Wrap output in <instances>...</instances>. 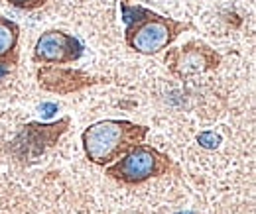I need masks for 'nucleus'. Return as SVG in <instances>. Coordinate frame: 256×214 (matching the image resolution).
Returning <instances> with one entry per match:
<instances>
[{
  "mask_svg": "<svg viewBox=\"0 0 256 214\" xmlns=\"http://www.w3.org/2000/svg\"><path fill=\"white\" fill-rule=\"evenodd\" d=\"M40 110L44 112V118H52V116L58 112V104H56V102H44V104L40 106Z\"/></svg>",
  "mask_w": 256,
  "mask_h": 214,
  "instance_id": "9b49d317",
  "label": "nucleus"
},
{
  "mask_svg": "<svg viewBox=\"0 0 256 214\" xmlns=\"http://www.w3.org/2000/svg\"><path fill=\"white\" fill-rule=\"evenodd\" d=\"M221 61V53L201 39H190L182 47H172L164 57L168 71L176 79H188L193 75L217 71Z\"/></svg>",
  "mask_w": 256,
  "mask_h": 214,
  "instance_id": "39448f33",
  "label": "nucleus"
},
{
  "mask_svg": "<svg viewBox=\"0 0 256 214\" xmlns=\"http://www.w3.org/2000/svg\"><path fill=\"white\" fill-rule=\"evenodd\" d=\"M20 26L0 16V67H14L20 59Z\"/></svg>",
  "mask_w": 256,
  "mask_h": 214,
  "instance_id": "6e6552de",
  "label": "nucleus"
},
{
  "mask_svg": "<svg viewBox=\"0 0 256 214\" xmlns=\"http://www.w3.org/2000/svg\"><path fill=\"white\" fill-rule=\"evenodd\" d=\"M195 140L203 150H217L221 146V136L215 132H201V134H197Z\"/></svg>",
  "mask_w": 256,
  "mask_h": 214,
  "instance_id": "1a4fd4ad",
  "label": "nucleus"
},
{
  "mask_svg": "<svg viewBox=\"0 0 256 214\" xmlns=\"http://www.w3.org/2000/svg\"><path fill=\"white\" fill-rule=\"evenodd\" d=\"M4 2H8L10 6H14L18 10H26V12L38 10V8L48 4V0H4Z\"/></svg>",
  "mask_w": 256,
  "mask_h": 214,
  "instance_id": "9d476101",
  "label": "nucleus"
},
{
  "mask_svg": "<svg viewBox=\"0 0 256 214\" xmlns=\"http://www.w3.org/2000/svg\"><path fill=\"white\" fill-rule=\"evenodd\" d=\"M150 128L130 120H98L83 130L81 144L85 157L98 167L114 163L138 144H144Z\"/></svg>",
  "mask_w": 256,
  "mask_h": 214,
  "instance_id": "f03ea898",
  "label": "nucleus"
},
{
  "mask_svg": "<svg viewBox=\"0 0 256 214\" xmlns=\"http://www.w3.org/2000/svg\"><path fill=\"white\" fill-rule=\"evenodd\" d=\"M172 169H176V163L168 153L146 144H138L114 163L106 165L104 175L120 185L138 187L148 183L150 179H160Z\"/></svg>",
  "mask_w": 256,
  "mask_h": 214,
  "instance_id": "7ed1b4c3",
  "label": "nucleus"
},
{
  "mask_svg": "<svg viewBox=\"0 0 256 214\" xmlns=\"http://www.w3.org/2000/svg\"><path fill=\"white\" fill-rule=\"evenodd\" d=\"M38 85L48 92L54 94H73V92L85 91L87 87H93L98 83H108L104 77L89 75L83 69H69L60 65H42L36 71Z\"/></svg>",
  "mask_w": 256,
  "mask_h": 214,
  "instance_id": "0eeeda50",
  "label": "nucleus"
},
{
  "mask_svg": "<svg viewBox=\"0 0 256 214\" xmlns=\"http://www.w3.org/2000/svg\"><path fill=\"white\" fill-rule=\"evenodd\" d=\"M69 126H71V116H64L50 124L28 122L6 146V152L20 165H34L46 155L48 150L58 146L62 136L69 130Z\"/></svg>",
  "mask_w": 256,
  "mask_h": 214,
  "instance_id": "20e7f679",
  "label": "nucleus"
},
{
  "mask_svg": "<svg viewBox=\"0 0 256 214\" xmlns=\"http://www.w3.org/2000/svg\"><path fill=\"white\" fill-rule=\"evenodd\" d=\"M120 12L126 24L124 43L140 55H158L166 51L184 31L193 28L188 22L162 16L146 6L128 4L124 0H120Z\"/></svg>",
  "mask_w": 256,
  "mask_h": 214,
  "instance_id": "f257e3e1",
  "label": "nucleus"
},
{
  "mask_svg": "<svg viewBox=\"0 0 256 214\" xmlns=\"http://www.w3.org/2000/svg\"><path fill=\"white\" fill-rule=\"evenodd\" d=\"M83 43L64 30H46L34 45L32 59L42 65H69L83 57Z\"/></svg>",
  "mask_w": 256,
  "mask_h": 214,
  "instance_id": "423d86ee",
  "label": "nucleus"
}]
</instances>
